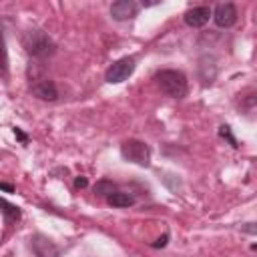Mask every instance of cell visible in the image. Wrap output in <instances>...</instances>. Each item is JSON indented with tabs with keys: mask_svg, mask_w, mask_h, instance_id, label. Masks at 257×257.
Wrapping results in <instances>:
<instances>
[{
	"mask_svg": "<svg viewBox=\"0 0 257 257\" xmlns=\"http://www.w3.org/2000/svg\"><path fill=\"white\" fill-rule=\"evenodd\" d=\"M2 189H4V191H14V187L8 185V183H2Z\"/></svg>",
	"mask_w": 257,
	"mask_h": 257,
	"instance_id": "e0dca14e",
	"label": "cell"
},
{
	"mask_svg": "<svg viewBox=\"0 0 257 257\" xmlns=\"http://www.w3.org/2000/svg\"><path fill=\"white\" fill-rule=\"evenodd\" d=\"M137 12H139V4L133 2V0H118V2H114V4L110 6V16H112L114 20H118V22L135 18Z\"/></svg>",
	"mask_w": 257,
	"mask_h": 257,
	"instance_id": "ba28073f",
	"label": "cell"
},
{
	"mask_svg": "<svg viewBox=\"0 0 257 257\" xmlns=\"http://www.w3.org/2000/svg\"><path fill=\"white\" fill-rule=\"evenodd\" d=\"M30 247H32V253L36 257H60V249L56 247V243L44 235L30 237Z\"/></svg>",
	"mask_w": 257,
	"mask_h": 257,
	"instance_id": "8992f818",
	"label": "cell"
},
{
	"mask_svg": "<svg viewBox=\"0 0 257 257\" xmlns=\"http://www.w3.org/2000/svg\"><path fill=\"white\" fill-rule=\"evenodd\" d=\"M22 46L24 50L34 56V58H48L56 52V44L54 40L44 32V30H38V28H32L28 32H24L22 36Z\"/></svg>",
	"mask_w": 257,
	"mask_h": 257,
	"instance_id": "6da1fadb",
	"label": "cell"
},
{
	"mask_svg": "<svg viewBox=\"0 0 257 257\" xmlns=\"http://www.w3.org/2000/svg\"><path fill=\"white\" fill-rule=\"evenodd\" d=\"M106 203L110 207H131L135 203V197L128 193H122V191H114L110 197H106Z\"/></svg>",
	"mask_w": 257,
	"mask_h": 257,
	"instance_id": "30bf717a",
	"label": "cell"
},
{
	"mask_svg": "<svg viewBox=\"0 0 257 257\" xmlns=\"http://www.w3.org/2000/svg\"><path fill=\"white\" fill-rule=\"evenodd\" d=\"M30 90H32V94H34L36 98H40V100L54 102V100L58 98V88H56V84H54L52 80H48V78H38V80H34L32 86H30Z\"/></svg>",
	"mask_w": 257,
	"mask_h": 257,
	"instance_id": "52a82bcc",
	"label": "cell"
},
{
	"mask_svg": "<svg viewBox=\"0 0 257 257\" xmlns=\"http://www.w3.org/2000/svg\"><path fill=\"white\" fill-rule=\"evenodd\" d=\"M155 78H157L159 88L167 96H171V98H183L187 94V88L189 86H187V78H185V74L181 70H171V68L159 70Z\"/></svg>",
	"mask_w": 257,
	"mask_h": 257,
	"instance_id": "7a4b0ae2",
	"label": "cell"
},
{
	"mask_svg": "<svg viewBox=\"0 0 257 257\" xmlns=\"http://www.w3.org/2000/svg\"><path fill=\"white\" fill-rule=\"evenodd\" d=\"M211 16H213V10L209 6H195L185 12V24L193 26V28H201L209 22Z\"/></svg>",
	"mask_w": 257,
	"mask_h": 257,
	"instance_id": "9c48e42d",
	"label": "cell"
},
{
	"mask_svg": "<svg viewBox=\"0 0 257 257\" xmlns=\"http://www.w3.org/2000/svg\"><path fill=\"white\" fill-rule=\"evenodd\" d=\"M14 135H16V139H18V141H22V143H28V137H26V135H24L20 128H14Z\"/></svg>",
	"mask_w": 257,
	"mask_h": 257,
	"instance_id": "9a60e30c",
	"label": "cell"
},
{
	"mask_svg": "<svg viewBox=\"0 0 257 257\" xmlns=\"http://www.w3.org/2000/svg\"><path fill=\"white\" fill-rule=\"evenodd\" d=\"M2 215L8 223H14V221L20 219V209L16 205H10L8 201H2Z\"/></svg>",
	"mask_w": 257,
	"mask_h": 257,
	"instance_id": "8fae6325",
	"label": "cell"
},
{
	"mask_svg": "<svg viewBox=\"0 0 257 257\" xmlns=\"http://www.w3.org/2000/svg\"><path fill=\"white\" fill-rule=\"evenodd\" d=\"M167 239H169V235H163L161 239H157V241L153 243V247H165V245H167Z\"/></svg>",
	"mask_w": 257,
	"mask_h": 257,
	"instance_id": "2e32d148",
	"label": "cell"
},
{
	"mask_svg": "<svg viewBox=\"0 0 257 257\" xmlns=\"http://www.w3.org/2000/svg\"><path fill=\"white\" fill-rule=\"evenodd\" d=\"M135 72V58L133 56H124V58H118L116 62H112L104 74V80L110 82V84H118V82H124L131 74Z\"/></svg>",
	"mask_w": 257,
	"mask_h": 257,
	"instance_id": "277c9868",
	"label": "cell"
},
{
	"mask_svg": "<svg viewBox=\"0 0 257 257\" xmlns=\"http://www.w3.org/2000/svg\"><path fill=\"white\" fill-rule=\"evenodd\" d=\"M114 191H116V187H114L110 181H106V179H102V181H98V183L94 185V193H96V195H102V197H110Z\"/></svg>",
	"mask_w": 257,
	"mask_h": 257,
	"instance_id": "7c38bea8",
	"label": "cell"
},
{
	"mask_svg": "<svg viewBox=\"0 0 257 257\" xmlns=\"http://www.w3.org/2000/svg\"><path fill=\"white\" fill-rule=\"evenodd\" d=\"M213 20H215V24L221 26V28L233 26V24L237 22V8H235V4H231V2H221V4H217L215 10H213Z\"/></svg>",
	"mask_w": 257,
	"mask_h": 257,
	"instance_id": "5b68a950",
	"label": "cell"
},
{
	"mask_svg": "<svg viewBox=\"0 0 257 257\" xmlns=\"http://www.w3.org/2000/svg\"><path fill=\"white\" fill-rule=\"evenodd\" d=\"M120 155H122L126 161L137 163V165H141V167H149V165H151V149H149V145H145L143 141L131 139V141L122 143Z\"/></svg>",
	"mask_w": 257,
	"mask_h": 257,
	"instance_id": "3957f363",
	"label": "cell"
},
{
	"mask_svg": "<svg viewBox=\"0 0 257 257\" xmlns=\"http://www.w3.org/2000/svg\"><path fill=\"white\" fill-rule=\"evenodd\" d=\"M86 185H88V181H86L84 177H76V181H74V187H76V189H84Z\"/></svg>",
	"mask_w": 257,
	"mask_h": 257,
	"instance_id": "5bb4252c",
	"label": "cell"
},
{
	"mask_svg": "<svg viewBox=\"0 0 257 257\" xmlns=\"http://www.w3.org/2000/svg\"><path fill=\"white\" fill-rule=\"evenodd\" d=\"M219 135H221L223 139H227V141H229L233 147H239V145H237V141H235V139H233V135H231V128H229L227 124H223V126L219 128Z\"/></svg>",
	"mask_w": 257,
	"mask_h": 257,
	"instance_id": "4fadbf2b",
	"label": "cell"
}]
</instances>
